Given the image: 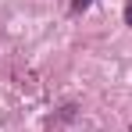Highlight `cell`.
<instances>
[{"mask_svg": "<svg viewBox=\"0 0 132 132\" xmlns=\"http://www.w3.org/2000/svg\"><path fill=\"white\" fill-rule=\"evenodd\" d=\"M89 4H93V0H71V14H82Z\"/></svg>", "mask_w": 132, "mask_h": 132, "instance_id": "6da1fadb", "label": "cell"}, {"mask_svg": "<svg viewBox=\"0 0 132 132\" xmlns=\"http://www.w3.org/2000/svg\"><path fill=\"white\" fill-rule=\"evenodd\" d=\"M125 25H132V0L125 4Z\"/></svg>", "mask_w": 132, "mask_h": 132, "instance_id": "7a4b0ae2", "label": "cell"}]
</instances>
